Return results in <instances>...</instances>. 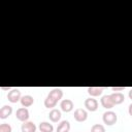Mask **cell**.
I'll use <instances>...</instances> for the list:
<instances>
[{"mask_svg":"<svg viewBox=\"0 0 132 132\" xmlns=\"http://www.w3.org/2000/svg\"><path fill=\"white\" fill-rule=\"evenodd\" d=\"M102 120H103V123L107 126H111V125H114L118 121V116L114 111L112 110H107L103 113L102 116Z\"/></svg>","mask_w":132,"mask_h":132,"instance_id":"obj_1","label":"cell"},{"mask_svg":"<svg viewBox=\"0 0 132 132\" xmlns=\"http://www.w3.org/2000/svg\"><path fill=\"white\" fill-rule=\"evenodd\" d=\"M21 98H22V96H21V91H20L19 89H16V88L11 89V90L8 92V94H7V99H8V101L11 102V103H16L19 100H21Z\"/></svg>","mask_w":132,"mask_h":132,"instance_id":"obj_2","label":"cell"},{"mask_svg":"<svg viewBox=\"0 0 132 132\" xmlns=\"http://www.w3.org/2000/svg\"><path fill=\"white\" fill-rule=\"evenodd\" d=\"M15 117H16V119L19 120V121H21V122H27L28 121V119H29V110L26 108V107H21V108H19L18 110H16V112H15Z\"/></svg>","mask_w":132,"mask_h":132,"instance_id":"obj_3","label":"cell"},{"mask_svg":"<svg viewBox=\"0 0 132 132\" xmlns=\"http://www.w3.org/2000/svg\"><path fill=\"white\" fill-rule=\"evenodd\" d=\"M73 117H74V120L76 122H85L88 118V112L84 108H76L74 110Z\"/></svg>","mask_w":132,"mask_h":132,"instance_id":"obj_4","label":"cell"},{"mask_svg":"<svg viewBox=\"0 0 132 132\" xmlns=\"http://www.w3.org/2000/svg\"><path fill=\"white\" fill-rule=\"evenodd\" d=\"M85 107L89 111H96L98 108V101L96 99H94L93 97L87 98L85 100Z\"/></svg>","mask_w":132,"mask_h":132,"instance_id":"obj_5","label":"cell"},{"mask_svg":"<svg viewBox=\"0 0 132 132\" xmlns=\"http://www.w3.org/2000/svg\"><path fill=\"white\" fill-rule=\"evenodd\" d=\"M60 107H61V109L63 111L69 112V111H71L73 109L74 104H73L72 100H70V99H63L61 101V103H60Z\"/></svg>","mask_w":132,"mask_h":132,"instance_id":"obj_6","label":"cell"},{"mask_svg":"<svg viewBox=\"0 0 132 132\" xmlns=\"http://www.w3.org/2000/svg\"><path fill=\"white\" fill-rule=\"evenodd\" d=\"M101 105L104 108H106V109H110V108H112L114 106V103H113L110 95H104V96H102V98H101Z\"/></svg>","mask_w":132,"mask_h":132,"instance_id":"obj_7","label":"cell"},{"mask_svg":"<svg viewBox=\"0 0 132 132\" xmlns=\"http://www.w3.org/2000/svg\"><path fill=\"white\" fill-rule=\"evenodd\" d=\"M21 130H22V132H36V126L33 122L27 121L22 124Z\"/></svg>","mask_w":132,"mask_h":132,"instance_id":"obj_8","label":"cell"},{"mask_svg":"<svg viewBox=\"0 0 132 132\" xmlns=\"http://www.w3.org/2000/svg\"><path fill=\"white\" fill-rule=\"evenodd\" d=\"M61 117H62L61 111H60L59 109H56V108H53V109L50 111V113H48V119H50L53 123L59 122L60 119H61Z\"/></svg>","mask_w":132,"mask_h":132,"instance_id":"obj_9","label":"cell"},{"mask_svg":"<svg viewBox=\"0 0 132 132\" xmlns=\"http://www.w3.org/2000/svg\"><path fill=\"white\" fill-rule=\"evenodd\" d=\"M12 113V107L9 105H3L0 108V119H7Z\"/></svg>","mask_w":132,"mask_h":132,"instance_id":"obj_10","label":"cell"},{"mask_svg":"<svg viewBox=\"0 0 132 132\" xmlns=\"http://www.w3.org/2000/svg\"><path fill=\"white\" fill-rule=\"evenodd\" d=\"M110 97H111V99H112L114 105L121 104V103H123L124 100H125V96H124L121 92H113L112 94H110Z\"/></svg>","mask_w":132,"mask_h":132,"instance_id":"obj_11","label":"cell"},{"mask_svg":"<svg viewBox=\"0 0 132 132\" xmlns=\"http://www.w3.org/2000/svg\"><path fill=\"white\" fill-rule=\"evenodd\" d=\"M87 91L91 97H98L102 94L103 88H101V87H89L87 89Z\"/></svg>","mask_w":132,"mask_h":132,"instance_id":"obj_12","label":"cell"},{"mask_svg":"<svg viewBox=\"0 0 132 132\" xmlns=\"http://www.w3.org/2000/svg\"><path fill=\"white\" fill-rule=\"evenodd\" d=\"M21 104L23 107H29L34 103V98L31 95H25L21 98Z\"/></svg>","mask_w":132,"mask_h":132,"instance_id":"obj_13","label":"cell"},{"mask_svg":"<svg viewBox=\"0 0 132 132\" xmlns=\"http://www.w3.org/2000/svg\"><path fill=\"white\" fill-rule=\"evenodd\" d=\"M48 96H51V97H53L54 99H56L57 101H59V100H61L62 97H63V91H62L60 88H55V89H53V90L50 91Z\"/></svg>","mask_w":132,"mask_h":132,"instance_id":"obj_14","label":"cell"},{"mask_svg":"<svg viewBox=\"0 0 132 132\" xmlns=\"http://www.w3.org/2000/svg\"><path fill=\"white\" fill-rule=\"evenodd\" d=\"M70 130V123L66 120L60 122V124L57 127V132H69Z\"/></svg>","mask_w":132,"mask_h":132,"instance_id":"obj_15","label":"cell"},{"mask_svg":"<svg viewBox=\"0 0 132 132\" xmlns=\"http://www.w3.org/2000/svg\"><path fill=\"white\" fill-rule=\"evenodd\" d=\"M39 131L40 132H53L54 130V127L51 123L48 122H41L39 124Z\"/></svg>","mask_w":132,"mask_h":132,"instance_id":"obj_16","label":"cell"},{"mask_svg":"<svg viewBox=\"0 0 132 132\" xmlns=\"http://www.w3.org/2000/svg\"><path fill=\"white\" fill-rule=\"evenodd\" d=\"M57 103H58V101L56 100V99H54L53 97H51V96H46V98L44 99V106L46 107V108H54L56 105H57Z\"/></svg>","mask_w":132,"mask_h":132,"instance_id":"obj_17","label":"cell"},{"mask_svg":"<svg viewBox=\"0 0 132 132\" xmlns=\"http://www.w3.org/2000/svg\"><path fill=\"white\" fill-rule=\"evenodd\" d=\"M91 132H105V128L101 124H95L92 126Z\"/></svg>","mask_w":132,"mask_h":132,"instance_id":"obj_18","label":"cell"},{"mask_svg":"<svg viewBox=\"0 0 132 132\" xmlns=\"http://www.w3.org/2000/svg\"><path fill=\"white\" fill-rule=\"evenodd\" d=\"M12 128L9 124L7 123H3L0 125V132H11Z\"/></svg>","mask_w":132,"mask_h":132,"instance_id":"obj_19","label":"cell"},{"mask_svg":"<svg viewBox=\"0 0 132 132\" xmlns=\"http://www.w3.org/2000/svg\"><path fill=\"white\" fill-rule=\"evenodd\" d=\"M111 90L114 92H119V91H124L125 87H111Z\"/></svg>","mask_w":132,"mask_h":132,"instance_id":"obj_20","label":"cell"},{"mask_svg":"<svg viewBox=\"0 0 132 132\" xmlns=\"http://www.w3.org/2000/svg\"><path fill=\"white\" fill-rule=\"evenodd\" d=\"M128 112H129V114L132 117V103L129 105V107H128Z\"/></svg>","mask_w":132,"mask_h":132,"instance_id":"obj_21","label":"cell"},{"mask_svg":"<svg viewBox=\"0 0 132 132\" xmlns=\"http://www.w3.org/2000/svg\"><path fill=\"white\" fill-rule=\"evenodd\" d=\"M128 96H129V98H130V99L132 100V89H131V90L129 91V94H128Z\"/></svg>","mask_w":132,"mask_h":132,"instance_id":"obj_22","label":"cell"},{"mask_svg":"<svg viewBox=\"0 0 132 132\" xmlns=\"http://www.w3.org/2000/svg\"><path fill=\"white\" fill-rule=\"evenodd\" d=\"M1 89H2V90H9L10 87H1Z\"/></svg>","mask_w":132,"mask_h":132,"instance_id":"obj_23","label":"cell"}]
</instances>
